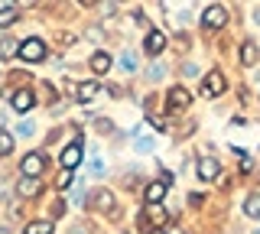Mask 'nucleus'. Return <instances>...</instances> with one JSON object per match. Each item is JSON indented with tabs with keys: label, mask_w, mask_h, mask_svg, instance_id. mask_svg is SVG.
Here are the masks:
<instances>
[{
	"label": "nucleus",
	"mask_w": 260,
	"mask_h": 234,
	"mask_svg": "<svg viewBox=\"0 0 260 234\" xmlns=\"http://www.w3.org/2000/svg\"><path fill=\"white\" fill-rule=\"evenodd\" d=\"M224 23H228V10L221 4L205 7V13H202V26H205V29H221Z\"/></svg>",
	"instance_id": "obj_1"
},
{
	"label": "nucleus",
	"mask_w": 260,
	"mask_h": 234,
	"mask_svg": "<svg viewBox=\"0 0 260 234\" xmlns=\"http://www.w3.org/2000/svg\"><path fill=\"white\" fill-rule=\"evenodd\" d=\"M20 59L23 62H43L46 59V43L43 39H26L20 46Z\"/></svg>",
	"instance_id": "obj_2"
},
{
	"label": "nucleus",
	"mask_w": 260,
	"mask_h": 234,
	"mask_svg": "<svg viewBox=\"0 0 260 234\" xmlns=\"http://www.w3.org/2000/svg\"><path fill=\"white\" fill-rule=\"evenodd\" d=\"M202 94H205V98H218V94H224V75L218 69H211L205 75V82H202Z\"/></svg>",
	"instance_id": "obj_3"
},
{
	"label": "nucleus",
	"mask_w": 260,
	"mask_h": 234,
	"mask_svg": "<svg viewBox=\"0 0 260 234\" xmlns=\"http://www.w3.org/2000/svg\"><path fill=\"white\" fill-rule=\"evenodd\" d=\"M43 166H46L43 153H26V156H23V163H20V169H23V176H29V179H36V176L43 173Z\"/></svg>",
	"instance_id": "obj_4"
},
{
	"label": "nucleus",
	"mask_w": 260,
	"mask_h": 234,
	"mask_svg": "<svg viewBox=\"0 0 260 234\" xmlns=\"http://www.w3.org/2000/svg\"><path fill=\"white\" fill-rule=\"evenodd\" d=\"M81 156H85V147H81V140L69 143V147L62 150V166H65V169H75V166L81 163Z\"/></svg>",
	"instance_id": "obj_5"
},
{
	"label": "nucleus",
	"mask_w": 260,
	"mask_h": 234,
	"mask_svg": "<svg viewBox=\"0 0 260 234\" xmlns=\"http://www.w3.org/2000/svg\"><path fill=\"white\" fill-rule=\"evenodd\" d=\"M192 101V94L185 91V88H173L169 91V114H179V111H185Z\"/></svg>",
	"instance_id": "obj_6"
},
{
	"label": "nucleus",
	"mask_w": 260,
	"mask_h": 234,
	"mask_svg": "<svg viewBox=\"0 0 260 234\" xmlns=\"http://www.w3.org/2000/svg\"><path fill=\"white\" fill-rule=\"evenodd\" d=\"M43 192V185H39V179H29V176H23L20 182H16V195L20 198H32Z\"/></svg>",
	"instance_id": "obj_7"
},
{
	"label": "nucleus",
	"mask_w": 260,
	"mask_h": 234,
	"mask_svg": "<svg viewBox=\"0 0 260 234\" xmlns=\"http://www.w3.org/2000/svg\"><path fill=\"white\" fill-rule=\"evenodd\" d=\"M32 104H36V98H32V91H26V88H23V91H13V108L20 111V114H26V111L32 108Z\"/></svg>",
	"instance_id": "obj_8"
},
{
	"label": "nucleus",
	"mask_w": 260,
	"mask_h": 234,
	"mask_svg": "<svg viewBox=\"0 0 260 234\" xmlns=\"http://www.w3.org/2000/svg\"><path fill=\"white\" fill-rule=\"evenodd\" d=\"M91 208H94V212H111V208H114V195H111V192H94V195H91Z\"/></svg>",
	"instance_id": "obj_9"
},
{
	"label": "nucleus",
	"mask_w": 260,
	"mask_h": 234,
	"mask_svg": "<svg viewBox=\"0 0 260 234\" xmlns=\"http://www.w3.org/2000/svg\"><path fill=\"white\" fill-rule=\"evenodd\" d=\"M162 49H166V36H162L159 29H153V33L146 36V52H150V55H159Z\"/></svg>",
	"instance_id": "obj_10"
},
{
	"label": "nucleus",
	"mask_w": 260,
	"mask_h": 234,
	"mask_svg": "<svg viewBox=\"0 0 260 234\" xmlns=\"http://www.w3.org/2000/svg\"><path fill=\"white\" fill-rule=\"evenodd\" d=\"M218 169H221V166H218L211 156H202V159H199V176H202V179H215Z\"/></svg>",
	"instance_id": "obj_11"
},
{
	"label": "nucleus",
	"mask_w": 260,
	"mask_h": 234,
	"mask_svg": "<svg viewBox=\"0 0 260 234\" xmlns=\"http://www.w3.org/2000/svg\"><path fill=\"white\" fill-rule=\"evenodd\" d=\"M91 69L98 72V75H108L111 72V55L108 52H94L91 55Z\"/></svg>",
	"instance_id": "obj_12"
},
{
	"label": "nucleus",
	"mask_w": 260,
	"mask_h": 234,
	"mask_svg": "<svg viewBox=\"0 0 260 234\" xmlns=\"http://www.w3.org/2000/svg\"><path fill=\"white\" fill-rule=\"evenodd\" d=\"M241 62L244 65H257V43L254 39H247V43L241 46Z\"/></svg>",
	"instance_id": "obj_13"
},
{
	"label": "nucleus",
	"mask_w": 260,
	"mask_h": 234,
	"mask_svg": "<svg viewBox=\"0 0 260 234\" xmlns=\"http://www.w3.org/2000/svg\"><path fill=\"white\" fill-rule=\"evenodd\" d=\"M162 195H166V182H153V185H146V202H150V205H159Z\"/></svg>",
	"instance_id": "obj_14"
},
{
	"label": "nucleus",
	"mask_w": 260,
	"mask_h": 234,
	"mask_svg": "<svg viewBox=\"0 0 260 234\" xmlns=\"http://www.w3.org/2000/svg\"><path fill=\"white\" fill-rule=\"evenodd\" d=\"M98 91H101V88H98L94 82H81V85H78V91H75V98H78V101H91Z\"/></svg>",
	"instance_id": "obj_15"
},
{
	"label": "nucleus",
	"mask_w": 260,
	"mask_h": 234,
	"mask_svg": "<svg viewBox=\"0 0 260 234\" xmlns=\"http://www.w3.org/2000/svg\"><path fill=\"white\" fill-rule=\"evenodd\" d=\"M244 212H247L250 218H260V192H254V195L244 198Z\"/></svg>",
	"instance_id": "obj_16"
},
{
	"label": "nucleus",
	"mask_w": 260,
	"mask_h": 234,
	"mask_svg": "<svg viewBox=\"0 0 260 234\" xmlns=\"http://www.w3.org/2000/svg\"><path fill=\"white\" fill-rule=\"evenodd\" d=\"M20 20V13H16V7H0V26H10V23Z\"/></svg>",
	"instance_id": "obj_17"
},
{
	"label": "nucleus",
	"mask_w": 260,
	"mask_h": 234,
	"mask_svg": "<svg viewBox=\"0 0 260 234\" xmlns=\"http://www.w3.org/2000/svg\"><path fill=\"white\" fill-rule=\"evenodd\" d=\"M52 224L55 221H32L26 224V234H52Z\"/></svg>",
	"instance_id": "obj_18"
},
{
	"label": "nucleus",
	"mask_w": 260,
	"mask_h": 234,
	"mask_svg": "<svg viewBox=\"0 0 260 234\" xmlns=\"http://www.w3.org/2000/svg\"><path fill=\"white\" fill-rule=\"evenodd\" d=\"M13 52H20L16 49V39H0V59H10Z\"/></svg>",
	"instance_id": "obj_19"
},
{
	"label": "nucleus",
	"mask_w": 260,
	"mask_h": 234,
	"mask_svg": "<svg viewBox=\"0 0 260 234\" xmlns=\"http://www.w3.org/2000/svg\"><path fill=\"white\" fill-rule=\"evenodd\" d=\"M120 69H124V72H137V59H134V52H124V55H120Z\"/></svg>",
	"instance_id": "obj_20"
},
{
	"label": "nucleus",
	"mask_w": 260,
	"mask_h": 234,
	"mask_svg": "<svg viewBox=\"0 0 260 234\" xmlns=\"http://www.w3.org/2000/svg\"><path fill=\"white\" fill-rule=\"evenodd\" d=\"M10 150H13V137L0 130V156H7V153H10Z\"/></svg>",
	"instance_id": "obj_21"
},
{
	"label": "nucleus",
	"mask_w": 260,
	"mask_h": 234,
	"mask_svg": "<svg viewBox=\"0 0 260 234\" xmlns=\"http://www.w3.org/2000/svg\"><path fill=\"white\" fill-rule=\"evenodd\" d=\"M134 147H137V153H150L153 150V140H150V137H137Z\"/></svg>",
	"instance_id": "obj_22"
},
{
	"label": "nucleus",
	"mask_w": 260,
	"mask_h": 234,
	"mask_svg": "<svg viewBox=\"0 0 260 234\" xmlns=\"http://www.w3.org/2000/svg\"><path fill=\"white\" fill-rule=\"evenodd\" d=\"M16 133H20V137H29L32 133V120H20V124H16Z\"/></svg>",
	"instance_id": "obj_23"
},
{
	"label": "nucleus",
	"mask_w": 260,
	"mask_h": 234,
	"mask_svg": "<svg viewBox=\"0 0 260 234\" xmlns=\"http://www.w3.org/2000/svg\"><path fill=\"white\" fill-rule=\"evenodd\" d=\"M72 176H75V173H72V169H65V173L59 176V189H65V185L72 182Z\"/></svg>",
	"instance_id": "obj_24"
},
{
	"label": "nucleus",
	"mask_w": 260,
	"mask_h": 234,
	"mask_svg": "<svg viewBox=\"0 0 260 234\" xmlns=\"http://www.w3.org/2000/svg\"><path fill=\"white\" fill-rule=\"evenodd\" d=\"M146 215L156 218V221H162V208H159V205H150V208H146Z\"/></svg>",
	"instance_id": "obj_25"
},
{
	"label": "nucleus",
	"mask_w": 260,
	"mask_h": 234,
	"mask_svg": "<svg viewBox=\"0 0 260 234\" xmlns=\"http://www.w3.org/2000/svg\"><path fill=\"white\" fill-rule=\"evenodd\" d=\"M91 173H94V176H101V173H104V163H101V159H98V156L91 159Z\"/></svg>",
	"instance_id": "obj_26"
},
{
	"label": "nucleus",
	"mask_w": 260,
	"mask_h": 234,
	"mask_svg": "<svg viewBox=\"0 0 260 234\" xmlns=\"http://www.w3.org/2000/svg\"><path fill=\"white\" fill-rule=\"evenodd\" d=\"M150 78H162V65H153L150 69Z\"/></svg>",
	"instance_id": "obj_27"
},
{
	"label": "nucleus",
	"mask_w": 260,
	"mask_h": 234,
	"mask_svg": "<svg viewBox=\"0 0 260 234\" xmlns=\"http://www.w3.org/2000/svg\"><path fill=\"white\" fill-rule=\"evenodd\" d=\"M254 20H257V23H260V7H257V10H254Z\"/></svg>",
	"instance_id": "obj_28"
},
{
	"label": "nucleus",
	"mask_w": 260,
	"mask_h": 234,
	"mask_svg": "<svg viewBox=\"0 0 260 234\" xmlns=\"http://www.w3.org/2000/svg\"><path fill=\"white\" fill-rule=\"evenodd\" d=\"M150 234H162V231H150Z\"/></svg>",
	"instance_id": "obj_29"
},
{
	"label": "nucleus",
	"mask_w": 260,
	"mask_h": 234,
	"mask_svg": "<svg viewBox=\"0 0 260 234\" xmlns=\"http://www.w3.org/2000/svg\"><path fill=\"white\" fill-rule=\"evenodd\" d=\"M254 234H260V231H254Z\"/></svg>",
	"instance_id": "obj_30"
}]
</instances>
